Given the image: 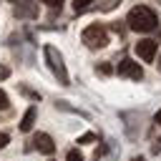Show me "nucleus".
<instances>
[{"label": "nucleus", "instance_id": "obj_8", "mask_svg": "<svg viewBox=\"0 0 161 161\" xmlns=\"http://www.w3.org/2000/svg\"><path fill=\"white\" fill-rule=\"evenodd\" d=\"M35 15H38V8H35L30 0L15 5V18H35Z\"/></svg>", "mask_w": 161, "mask_h": 161}, {"label": "nucleus", "instance_id": "obj_3", "mask_svg": "<svg viewBox=\"0 0 161 161\" xmlns=\"http://www.w3.org/2000/svg\"><path fill=\"white\" fill-rule=\"evenodd\" d=\"M80 40H83V45L91 48V50H96V48H106V45H108V30H106L103 25L93 23V25H88V28L80 33Z\"/></svg>", "mask_w": 161, "mask_h": 161}, {"label": "nucleus", "instance_id": "obj_11", "mask_svg": "<svg viewBox=\"0 0 161 161\" xmlns=\"http://www.w3.org/2000/svg\"><path fill=\"white\" fill-rule=\"evenodd\" d=\"M40 3H45L50 10H60V5H63V0H40Z\"/></svg>", "mask_w": 161, "mask_h": 161}, {"label": "nucleus", "instance_id": "obj_17", "mask_svg": "<svg viewBox=\"0 0 161 161\" xmlns=\"http://www.w3.org/2000/svg\"><path fill=\"white\" fill-rule=\"evenodd\" d=\"M8 75H10V68H5V65H0V80H3V78H8Z\"/></svg>", "mask_w": 161, "mask_h": 161}, {"label": "nucleus", "instance_id": "obj_4", "mask_svg": "<svg viewBox=\"0 0 161 161\" xmlns=\"http://www.w3.org/2000/svg\"><path fill=\"white\" fill-rule=\"evenodd\" d=\"M116 73H118L121 78H131V80H141V78H143V68H141L136 60H131V58H123V60L116 65Z\"/></svg>", "mask_w": 161, "mask_h": 161}, {"label": "nucleus", "instance_id": "obj_6", "mask_svg": "<svg viewBox=\"0 0 161 161\" xmlns=\"http://www.w3.org/2000/svg\"><path fill=\"white\" fill-rule=\"evenodd\" d=\"M40 153H45V156H50L53 151H55V143H53V138L48 136V133H43V131H38L35 136H33V141H30Z\"/></svg>", "mask_w": 161, "mask_h": 161}, {"label": "nucleus", "instance_id": "obj_2", "mask_svg": "<svg viewBox=\"0 0 161 161\" xmlns=\"http://www.w3.org/2000/svg\"><path fill=\"white\" fill-rule=\"evenodd\" d=\"M43 53H45L48 68L53 70V75L58 78V83H60V86H70V75H68V68H65V63H63L60 50H58L55 45H45V48H43Z\"/></svg>", "mask_w": 161, "mask_h": 161}, {"label": "nucleus", "instance_id": "obj_19", "mask_svg": "<svg viewBox=\"0 0 161 161\" xmlns=\"http://www.w3.org/2000/svg\"><path fill=\"white\" fill-rule=\"evenodd\" d=\"M131 161H143V156H133V158H131Z\"/></svg>", "mask_w": 161, "mask_h": 161}, {"label": "nucleus", "instance_id": "obj_12", "mask_svg": "<svg viewBox=\"0 0 161 161\" xmlns=\"http://www.w3.org/2000/svg\"><path fill=\"white\" fill-rule=\"evenodd\" d=\"M10 106V98H8V93L5 91H0V111H5Z\"/></svg>", "mask_w": 161, "mask_h": 161}, {"label": "nucleus", "instance_id": "obj_9", "mask_svg": "<svg viewBox=\"0 0 161 161\" xmlns=\"http://www.w3.org/2000/svg\"><path fill=\"white\" fill-rule=\"evenodd\" d=\"M93 3H98V0H73V10H75V13H83V10H88Z\"/></svg>", "mask_w": 161, "mask_h": 161}, {"label": "nucleus", "instance_id": "obj_5", "mask_svg": "<svg viewBox=\"0 0 161 161\" xmlns=\"http://www.w3.org/2000/svg\"><path fill=\"white\" fill-rule=\"evenodd\" d=\"M156 40H138L136 45H133V50H136V55L143 60V63H153V58H156Z\"/></svg>", "mask_w": 161, "mask_h": 161}, {"label": "nucleus", "instance_id": "obj_18", "mask_svg": "<svg viewBox=\"0 0 161 161\" xmlns=\"http://www.w3.org/2000/svg\"><path fill=\"white\" fill-rule=\"evenodd\" d=\"M153 121H156V123H161V111H158V113L153 116Z\"/></svg>", "mask_w": 161, "mask_h": 161}, {"label": "nucleus", "instance_id": "obj_20", "mask_svg": "<svg viewBox=\"0 0 161 161\" xmlns=\"http://www.w3.org/2000/svg\"><path fill=\"white\" fill-rule=\"evenodd\" d=\"M156 65H158V70H161V55H158V63H156Z\"/></svg>", "mask_w": 161, "mask_h": 161}, {"label": "nucleus", "instance_id": "obj_16", "mask_svg": "<svg viewBox=\"0 0 161 161\" xmlns=\"http://www.w3.org/2000/svg\"><path fill=\"white\" fill-rule=\"evenodd\" d=\"M151 153H161V138L151 143Z\"/></svg>", "mask_w": 161, "mask_h": 161}, {"label": "nucleus", "instance_id": "obj_1", "mask_svg": "<svg viewBox=\"0 0 161 161\" xmlns=\"http://www.w3.org/2000/svg\"><path fill=\"white\" fill-rule=\"evenodd\" d=\"M126 23H128V30H136V33H151L158 28V18L151 8L146 5H136L128 10L126 15Z\"/></svg>", "mask_w": 161, "mask_h": 161}, {"label": "nucleus", "instance_id": "obj_7", "mask_svg": "<svg viewBox=\"0 0 161 161\" xmlns=\"http://www.w3.org/2000/svg\"><path fill=\"white\" fill-rule=\"evenodd\" d=\"M35 116H38V108H35V106H30V108L23 113V118H20V131H23V133L33 131V126H35Z\"/></svg>", "mask_w": 161, "mask_h": 161}, {"label": "nucleus", "instance_id": "obj_13", "mask_svg": "<svg viewBox=\"0 0 161 161\" xmlns=\"http://www.w3.org/2000/svg\"><path fill=\"white\" fill-rule=\"evenodd\" d=\"M111 70H113V68H111L108 63H101V65H96V73H103V75H108Z\"/></svg>", "mask_w": 161, "mask_h": 161}, {"label": "nucleus", "instance_id": "obj_10", "mask_svg": "<svg viewBox=\"0 0 161 161\" xmlns=\"http://www.w3.org/2000/svg\"><path fill=\"white\" fill-rule=\"evenodd\" d=\"M65 158H68V161H86V158H83V153H80V151H75V148H70Z\"/></svg>", "mask_w": 161, "mask_h": 161}, {"label": "nucleus", "instance_id": "obj_15", "mask_svg": "<svg viewBox=\"0 0 161 161\" xmlns=\"http://www.w3.org/2000/svg\"><path fill=\"white\" fill-rule=\"evenodd\" d=\"M8 143H10V136H8V133H3V131H0V148H5V146H8Z\"/></svg>", "mask_w": 161, "mask_h": 161}, {"label": "nucleus", "instance_id": "obj_14", "mask_svg": "<svg viewBox=\"0 0 161 161\" xmlns=\"http://www.w3.org/2000/svg\"><path fill=\"white\" fill-rule=\"evenodd\" d=\"M91 141H96V133H83L78 138V143H91Z\"/></svg>", "mask_w": 161, "mask_h": 161}]
</instances>
